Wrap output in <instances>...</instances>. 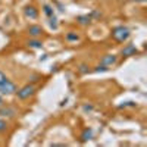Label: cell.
<instances>
[{
    "label": "cell",
    "mask_w": 147,
    "mask_h": 147,
    "mask_svg": "<svg viewBox=\"0 0 147 147\" xmlns=\"http://www.w3.org/2000/svg\"><path fill=\"white\" fill-rule=\"evenodd\" d=\"M129 30L127 27H124V25H118V27H115L113 30H112V38L116 40L118 43H124L129 38Z\"/></svg>",
    "instance_id": "1"
},
{
    "label": "cell",
    "mask_w": 147,
    "mask_h": 147,
    "mask_svg": "<svg viewBox=\"0 0 147 147\" xmlns=\"http://www.w3.org/2000/svg\"><path fill=\"white\" fill-rule=\"evenodd\" d=\"M16 84L13 81H11L9 78L5 80L3 82H0V94L2 96H12V94L16 93Z\"/></svg>",
    "instance_id": "2"
},
{
    "label": "cell",
    "mask_w": 147,
    "mask_h": 147,
    "mask_svg": "<svg viewBox=\"0 0 147 147\" xmlns=\"http://www.w3.org/2000/svg\"><path fill=\"white\" fill-rule=\"evenodd\" d=\"M34 93H36V87L31 84H27L21 90H16V96H18L19 100H25V99H30Z\"/></svg>",
    "instance_id": "3"
},
{
    "label": "cell",
    "mask_w": 147,
    "mask_h": 147,
    "mask_svg": "<svg viewBox=\"0 0 147 147\" xmlns=\"http://www.w3.org/2000/svg\"><path fill=\"white\" fill-rule=\"evenodd\" d=\"M18 115V110L12 106H0V116H5V118H13Z\"/></svg>",
    "instance_id": "4"
},
{
    "label": "cell",
    "mask_w": 147,
    "mask_h": 147,
    "mask_svg": "<svg viewBox=\"0 0 147 147\" xmlns=\"http://www.w3.org/2000/svg\"><path fill=\"white\" fill-rule=\"evenodd\" d=\"M116 62H118V56H115V55H105L102 57V60H100V63L107 66V68L116 65Z\"/></svg>",
    "instance_id": "5"
},
{
    "label": "cell",
    "mask_w": 147,
    "mask_h": 147,
    "mask_svg": "<svg viewBox=\"0 0 147 147\" xmlns=\"http://www.w3.org/2000/svg\"><path fill=\"white\" fill-rule=\"evenodd\" d=\"M137 51L138 50H137V47L134 44H127L122 50H121V55H122L124 57H129V56H134Z\"/></svg>",
    "instance_id": "6"
},
{
    "label": "cell",
    "mask_w": 147,
    "mask_h": 147,
    "mask_svg": "<svg viewBox=\"0 0 147 147\" xmlns=\"http://www.w3.org/2000/svg\"><path fill=\"white\" fill-rule=\"evenodd\" d=\"M28 32H30V36L34 37V38H38L40 36H43V28L40 27V25H30L28 27Z\"/></svg>",
    "instance_id": "7"
},
{
    "label": "cell",
    "mask_w": 147,
    "mask_h": 147,
    "mask_svg": "<svg viewBox=\"0 0 147 147\" xmlns=\"http://www.w3.org/2000/svg\"><path fill=\"white\" fill-rule=\"evenodd\" d=\"M24 15L27 16V18H30V19H37L38 18V11L34 6H27L24 9Z\"/></svg>",
    "instance_id": "8"
},
{
    "label": "cell",
    "mask_w": 147,
    "mask_h": 147,
    "mask_svg": "<svg viewBox=\"0 0 147 147\" xmlns=\"http://www.w3.org/2000/svg\"><path fill=\"white\" fill-rule=\"evenodd\" d=\"M65 40L68 41V43H78L80 40H81V37H80V34L78 32H75V31H69L66 36H65Z\"/></svg>",
    "instance_id": "9"
},
{
    "label": "cell",
    "mask_w": 147,
    "mask_h": 147,
    "mask_svg": "<svg viewBox=\"0 0 147 147\" xmlns=\"http://www.w3.org/2000/svg\"><path fill=\"white\" fill-rule=\"evenodd\" d=\"M91 138H93V129H90V128L84 129V132L81 134V140L82 141H88V140H91Z\"/></svg>",
    "instance_id": "10"
},
{
    "label": "cell",
    "mask_w": 147,
    "mask_h": 147,
    "mask_svg": "<svg viewBox=\"0 0 147 147\" xmlns=\"http://www.w3.org/2000/svg\"><path fill=\"white\" fill-rule=\"evenodd\" d=\"M27 44H28V47H31V49H41V47H43V43H41L40 40H37V38L30 40Z\"/></svg>",
    "instance_id": "11"
},
{
    "label": "cell",
    "mask_w": 147,
    "mask_h": 147,
    "mask_svg": "<svg viewBox=\"0 0 147 147\" xmlns=\"http://www.w3.org/2000/svg\"><path fill=\"white\" fill-rule=\"evenodd\" d=\"M78 24L80 25H88L91 22V16L90 15H82V16H78Z\"/></svg>",
    "instance_id": "12"
},
{
    "label": "cell",
    "mask_w": 147,
    "mask_h": 147,
    "mask_svg": "<svg viewBox=\"0 0 147 147\" xmlns=\"http://www.w3.org/2000/svg\"><path fill=\"white\" fill-rule=\"evenodd\" d=\"M49 24H50V27L51 28H57V19H56V16L55 15H51V16H49Z\"/></svg>",
    "instance_id": "13"
},
{
    "label": "cell",
    "mask_w": 147,
    "mask_h": 147,
    "mask_svg": "<svg viewBox=\"0 0 147 147\" xmlns=\"http://www.w3.org/2000/svg\"><path fill=\"white\" fill-rule=\"evenodd\" d=\"M44 13H46L47 16L55 15V12H53V7H51L50 5H44Z\"/></svg>",
    "instance_id": "14"
},
{
    "label": "cell",
    "mask_w": 147,
    "mask_h": 147,
    "mask_svg": "<svg viewBox=\"0 0 147 147\" xmlns=\"http://www.w3.org/2000/svg\"><path fill=\"white\" fill-rule=\"evenodd\" d=\"M94 71H96V72H105V71H109V68L100 63V65H97V66H96V69H94Z\"/></svg>",
    "instance_id": "15"
},
{
    "label": "cell",
    "mask_w": 147,
    "mask_h": 147,
    "mask_svg": "<svg viewBox=\"0 0 147 147\" xmlns=\"http://www.w3.org/2000/svg\"><path fill=\"white\" fill-rule=\"evenodd\" d=\"M6 129H7V122L3 119H0V132H5Z\"/></svg>",
    "instance_id": "16"
},
{
    "label": "cell",
    "mask_w": 147,
    "mask_h": 147,
    "mask_svg": "<svg viewBox=\"0 0 147 147\" xmlns=\"http://www.w3.org/2000/svg\"><path fill=\"white\" fill-rule=\"evenodd\" d=\"M88 68H90V66H87V65H84V63H82V65H80V68H78V71H80L81 74H87V72L90 71Z\"/></svg>",
    "instance_id": "17"
},
{
    "label": "cell",
    "mask_w": 147,
    "mask_h": 147,
    "mask_svg": "<svg viewBox=\"0 0 147 147\" xmlns=\"http://www.w3.org/2000/svg\"><path fill=\"white\" fill-rule=\"evenodd\" d=\"M5 80H7V76H6V75L2 72V71H0V82H3Z\"/></svg>",
    "instance_id": "18"
},
{
    "label": "cell",
    "mask_w": 147,
    "mask_h": 147,
    "mask_svg": "<svg viewBox=\"0 0 147 147\" xmlns=\"http://www.w3.org/2000/svg\"><path fill=\"white\" fill-rule=\"evenodd\" d=\"M127 106H134V103L132 102H127L125 105H121V107H127Z\"/></svg>",
    "instance_id": "19"
},
{
    "label": "cell",
    "mask_w": 147,
    "mask_h": 147,
    "mask_svg": "<svg viewBox=\"0 0 147 147\" xmlns=\"http://www.w3.org/2000/svg\"><path fill=\"white\" fill-rule=\"evenodd\" d=\"M5 105V100H3V97H2V94H0V106H3Z\"/></svg>",
    "instance_id": "20"
}]
</instances>
